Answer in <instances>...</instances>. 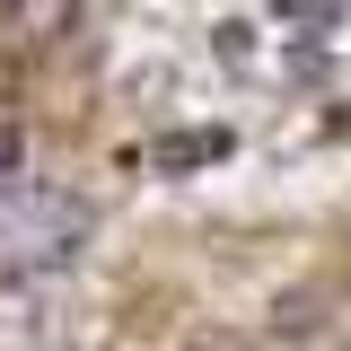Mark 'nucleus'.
Masks as SVG:
<instances>
[{"instance_id":"obj_3","label":"nucleus","mask_w":351,"mask_h":351,"mask_svg":"<svg viewBox=\"0 0 351 351\" xmlns=\"http://www.w3.org/2000/svg\"><path fill=\"white\" fill-rule=\"evenodd\" d=\"M18 158H27V149H18V123H0V193L18 184Z\"/></svg>"},{"instance_id":"obj_1","label":"nucleus","mask_w":351,"mask_h":351,"mask_svg":"<svg viewBox=\"0 0 351 351\" xmlns=\"http://www.w3.org/2000/svg\"><path fill=\"white\" fill-rule=\"evenodd\" d=\"M88 246V202L71 184H9L0 193V272H62Z\"/></svg>"},{"instance_id":"obj_2","label":"nucleus","mask_w":351,"mask_h":351,"mask_svg":"<svg viewBox=\"0 0 351 351\" xmlns=\"http://www.w3.org/2000/svg\"><path fill=\"white\" fill-rule=\"evenodd\" d=\"M88 0H9V36L18 44H62L71 27H80Z\"/></svg>"}]
</instances>
